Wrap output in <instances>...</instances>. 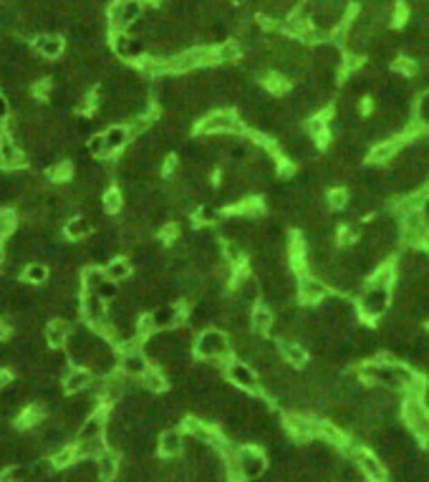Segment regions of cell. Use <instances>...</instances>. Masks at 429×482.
<instances>
[{"mask_svg": "<svg viewBox=\"0 0 429 482\" xmlns=\"http://www.w3.org/2000/svg\"><path fill=\"white\" fill-rule=\"evenodd\" d=\"M10 338V326L6 321H0V343H6Z\"/></svg>", "mask_w": 429, "mask_h": 482, "instance_id": "cell-37", "label": "cell"}, {"mask_svg": "<svg viewBox=\"0 0 429 482\" xmlns=\"http://www.w3.org/2000/svg\"><path fill=\"white\" fill-rule=\"evenodd\" d=\"M230 301L245 308V311H253L258 303H263V288H260V280H258L255 273H248L245 268H240V273L230 286Z\"/></svg>", "mask_w": 429, "mask_h": 482, "instance_id": "cell-4", "label": "cell"}, {"mask_svg": "<svg viewBox=\"0 0 429 482\" xmlns=\"http://www.w3.org/2000/svg\"><path fill=\"white\" fill-rule=\"evenodd\" d=\"M10 98L6 96V94H0V124H8V119H10Z\"/></svg>", "mask_w": 429, "mask_h": 482, "instance_id": "cell-36", "label": "cell"}, {"mask_svg": "<svg viewBox=\"0 0 429 482\" xmlns=\"http://www.w3.org/2000/svg\"><path fill=\"white\" fill-rule=\"evenodd\" d=\"M392 298H394L392 288L369 286L367 283L364 291L359 293V298H356V308H359L361 318H367L369 323H376L392 311Z\"/></svg>", "mask_w": 429, "mask_h": 482, "instance_id": "cell-2", "label": "cell"}, {"mask_svg": "<svg viewBox=\"0 0 429 482\" xmlns=\"http://www.w3.org/2000/svg\"><path fill=\"white\" fill-rule=\"evenodd\" d=\"M10 381H13V374H10V371H0V389H3V386H8L10 384Z\"/></svg>", "mask_w": 429, "mask_h": 482, "instance_id": "cell-38", "label": "cell"}, {"mask_svg": "<svg viewBox=\"0 0 429 482\" xmlns=\"http://www.w3.org/2000/svg\"><path fill=\"white\" fill-rule=\"evenodd\" d=\"M250 323H253V334L270 336L273 334V326H276V308H270L268 303H258L250 311Z\"/></svg>", "mask_w": 429, "mask_h": 482, "instance_id": "cell-15", "label": "cell"}, {"mask_svg": "<svg viewBox=\"0 0 429 482\" xmlns=\"http://www.w3.org/2000/svg\"><path fill=\"white\" fill-rule=\"evenodd\" d=\"M328 293H331V286L323 278L313 275V273L301 275V283H298V303L301 306H319Z\"/></svg>", "mask_w": 429, "mask_h": 482, "instance_id": "cell-7", "label": "cell"}, {"mask_svg": "<svg viewBox=\"0 0 429 482\" xmlns=\"http://www.w3.org/2000/svg\"><path fill=\"white\" fill-rule=\"evenodd\" d=\"M94 293H99L101 298H104L106 303H111V301H117V295H119V283H114V280H109L106 278L101 286L94 291Z\"/></svg>", "mask_w": 429, "mask_h": 482, "instance_id": "cell-35", "label": "cell"}, {"mask_svg": "<svg viewBox=\"0 0 429 482\" xmlns=\"http://www.w3.org/2000/svg\"><path fill=\"white\" fill-rule=\"evenodd\" d=\"M359 467H361V475L367 482H392L389 477V465L381 460L376 452H364L359 457Z\"/></svg>", "mask_w": 429, "mask_h": 482, "instance_id": "cell-10", "label": "cell"}, {"mask_svg": "<svg viewBox=\"0 0 429 482\" xmlns=\"http://www.w3.org/2000/svg\"><path fill=\"white\" fill-rule=\"evenodd\" d=\"M41 417H43V412L38 409V406H26L23 409V414L18 417V427H33V424H38L41 422Z\"/></svg>", "mask_w": 429, "mask_h": 482, "instance_id": "cell-34", "label": "cell"}, {"mask_svg": "<svg viewBox=\"0 0 429 482\" xmlns=\"http://www.w3.org/2000/svg\"><path fill=\"white\" fill-rule=\"evenodd\" d=\"M326 205L328 210H346L348 207V189L336 184V187L326 189Z\"/></svg>", "mask_w": 429, "mask_h": 482, "instance_id": "cell-29", "label": "cell"}, {"mask_svg": "<svg viewBox=\"0 0 429 482\" xmlns=\"http://www.w3.org/2000/svg\"><path fill=\"white\" fill-rule=\"evenodd\" d=\"M96 475L101 482H114V477L119 475V457L117 452L104 449V452L96 457Z\"/></svg>", "mask_w": 429, "mask_h": 482, "instance_id": "cell-22", "label": "cell"}, {"mask_svg": "<svg viewBox=\"0 0 429 482\" xmlns=\"http://www.w3.org/2000/svg\"><path fill=\"white\" fill-rule=\"evenodd\" d=\"M106 280L104 275V268L101 266H89V268H83L81 273V288H83V293H91V291H96L101 283Z\"/></svg>", "mask_w": 429, "mask_h": 482, "instance_id": "cell-27", "label": "cell"}, {"mask_svg": "<svg viewBox=\"0 0 429 482\" xmlns=\"http://www.w3.org/2000/svg\"><path fill=\"white\" fill-rule=\"evenodd\" d=\"M192 354L202 361H212L225 369V363L233 359V349H230V334L217 329V326H208L202 329L194 338Z\"/></svg>", "mask_w": 429, "mask_h": 482, "instance_id": "cell-1", "label": "cell"}, {"mask_svg": "<svg viewBox=\"0 0 429 482\" xmlns=\"http://www.w3.org/2000/svg\"><path fill=\"white\" fill-rule=\"evenodd\" d=\"M419 445L429 449V427H427V429H424V432H422V437H419Z\"/></svg>", "mask_w": 429, "mask_h": 482, "instance_id": "cell-39", "label": "cell"}, {"mask_svg": "<svg viewBox=\"0 0 429 482\" xmlns=\"http://www.w3.org/2000/svg\"><path fill=\"white\" fill-rule=\"evenodd\" d=\"M76 457H78V447H63L53 454L51 462H53V467H69V465H74Z\"/></svg>", "mask_w": 429, "mask_h": 482, "instance_id": "cell-33", "label": "cell"}, {"mask_svg": "<svg viewBox=\"0 0 429 482\" xmlns=\"http://www.w3.org/2000/svg\"><path fill=\"white\" fill-rule=\"evenodd\" d=\"M230 3H233V6H242V3H245V0H230Z\"/></svg>", "mask_w": 429, "mask_h": 482, "instance_id": "cell-41", "label": "cell"}, {"mask_svg": "<svg viewBox=\"0 0 429 482\" xmlns=\"http://www.w3.org/2000/svg\"><path fill=\"white\" fill-rule=\"evenodd\" d=\"M424 192H427V195H429V182H427V184H424Z\"/></svg>", "mask_w": 429, "mask_h": 482, "instance_id": "cell-42", "label": "cell"}, {"mask_svg": "<svg viewBox=\"0 0 429 482\" xmlns=\"http://www.w3.org/2000/svg\"><path fill=\"white\" fill-rule=\"evenodd\" d=\"M144 13V0H117L109 6L111 31H129L137 21H142Z\"/></svg>", "mask_w": 429, "mask_h": 482, "instance_id": "cell-6", "label": "cell"}, {"mask_svg": "<svg viewBox=\"0 0 429 482\" xmlns=\"http://www.w3.org/2000/svg\"><path fill=\"white\" fill-rule=\"evenodd\" d=\"M427 331H429V321H427Z\"/></svg>", "mask_w": 429, "mask_h": 482, "instance_id": "cell-43", "label": "cell"}, {"mask_svg": "<svg viewBox=\"0 0 429 482\" xmlns=\"http://www.w3.org/2000/svg\"><path fill=\"white\" fill-rule=\"evenodd\" d=\"M94 230V223H91L89 217L83 215H76V217H69L66 225H63V238L71 240V243H78V240H86Z\"/></svg>", "mask_w": 429, "mask_h": 482, "instance_id": "cell-17", "label": "cell"}, {"mask_svg": "<svg viewBox=\"0 0 429 482\" xmlns=\"http://www.w3.org/2000/svg\"><path fill=\"white\" fill-rule=\"evenodd\" d=\"M104 139H106V149H109V157H114V154H119V152H124V149L129 147V141L134 139L132 126H129V124L106 126Z\"/></svg>", "mask_w": 429, "mask_h": 482, "instance_id": "cell-12", "label": "cell"}, {"mask_svg": "<svg viewBox=\"0 0 429 482\" xmlns=\"http://www.w3.org/2000/svg\"><path fill=\"white\" fill-rule=\"evenodd\" d=\"M242 132H245V126H242L235 109H214V112L205 114L197 121V126H194L197 137H217V134H242Z\"/></svg>", "mask_w": 429, "mask_h": 482, "instance_id": "cell-3", "label": "cell"}, {"mask_svg": "<svg viewBox=\"0 0 429 482\" xmlns=\"http://www.w3.org/2000/svg\"><path fill=\"white\" fill-rule=\"evenodd\" d=\"M139 381H142V389H146L149 394H162L167 389V374L162 366H149V371Z\"/></svg>", "mask_w": 429, "mask_h": 482, "instance_id": "cell-25", "label": "cell"}, {"mask_svg": "<svg viewBox=\"0 0 429 482\" xmlns=\"http://www.w3.org/2000/svg\"><path fill=\"white\" fill-rule=\"evenodd\" d=\"M185 442H187V434L182 432L180 427H165V432L160 434L157 440V449H160L162 457L167 460H177L182 452H185Z\"/></svg>", "mask_w": 429, "mask_h": 482, "instance_id": "cell-9", "label": "cell"}, {"mask_svg": "<svg viewBox=\"0 0 429 482\" xmlns=\"http://www.w3.org/2000/svg\"><path fill=\"white\" fill-rule=\"evenodd\" d=\"M86 152L94 160H106L109 157V149H106V139L104 134H91L89 141H86Z\"/></svg>", "mask_w": 429, "mask_h": 482, "instance_id": "cell-30", "label": "cell"}, {"mask_svg": "<svg viewBox=\"0 0 429 482\" xmlns=\"http://www.w3.org/2000/svg\"><path fill=\"white\" fill-rule=\"evenodd\" d=\"M91 381H94V371L86 369V366H71V369H66V377H63V392L81 394L89 389Z\"/></svg>", "mask_w": 429, "mask_h": 482, "instance_id": "cell-13", "label": "cell"}, {"mask_svg": "<svg viewBox=\"0 0 429 482\" xmlns=\"http://www.w3.org/2000/svg\"><path fill=\"white\" fill-rule=\"evenodd\" d=\"M104 275L114 283H126L134 275V263L129 258H111L104 266Z\"/></svg>", "mask_w": 429, "mask_h": 482, "instance_id": "cell-21", "label": "cell"}, {"mask_svg": "<svg viewBox=\"0 0 429 482\" xmlns=\"http://www.w3.org/2000/svg\"><path fill=\"white\" fill-rule=\"evenodd\" d=\"M21 278L28 286H46L51 280V268L46 266V263H41V260H38V263H28V266L23 268Z\"/></svg>", "mask_w": 429, "mask_h": 482, "instance_id": "cell-24", "label": "cell"}, {"mask_svg": "<svg viewBox=\"0 0 429 482\" xmlns=\"http://www.w3.org/2000/svg\"><path fill=\"white\" fill-rule=\"evenodd\" d=\"M51 94H53V81H49V78L33 81V91H31V96H33L35 101H51Z\"/></svg>", "mask_w": 429, "mask_h": 482, "instance_id": "cell-32", "label": "cell"}, {"mask_svg": "<svg viewBox=\"0 0 429 482\" xmlns=\"http://www.w3.org/2000/svg\"><path fill=\"white\" fill-rule=\"evenodd\" d=\"M152 323L157 331H172L177 326H182V318H185V306L177 301L160 303V306L152 308Z\"/></svg>", "mask_w": 429, "mask_h": 482, "instance_id": "cell-8", "label": "cell"}, {"mask_svg": "<svg viewBox=\"0 0 429 482\" xmlns=\"http://www.w3.org/2000/svg\"><path fill=\"white\" fill-rule=\"evenodd\" d=\"M3 238H8V235H6V225H3V220H0V240Z\"/></svg>", "mask_w": 429, "mask_h": 482, "instance_id": "cell-40", "label": "cell"}, {"mask_svg": "<svg viewBox=\"0 0 429 482\" xmlns=\"http://www.w3.org/2000/svg\"><path fill=\"white\" fill-rule=\"evenodd\" d=\"M303 132L308 134L313 141H326V139H328V137H331V129H328V119L323 117V112L311 114V117L303 121Z\"/></svg>", "mask_w": 429, "mask_h": 482, "instance_id": "cell-23", "label": "cell"}, {"mask_svg": "<svg viewBox=\"0 0 429 482\" xmlns=\"http://www.w3.org/2000/svg\"><path fill=\"white\" fill-rule=\"evenodd\" d=\"M278 349H280V361H285L293 369H305L308 366V349H305L301 341H278Z\"/></svg>", "mask_w": 429, "mask_h": 482, "instance_id": "cell-14", "label": "cell"}, {"mask_svg": "<svg viewBox=\"0 0 429 482\" xmlns=\"http://www.w3.org/2000/svg\"><path fill=\"white\" fill-rule=\"evenodd\" d=\"M33 49L38 51V56L49 58V61H56V58L63 56V51H66V41H63L61 35H56V33H41L33 41Z\"/></svg>", "mask_w": 429, "mask_h": 482, "instance_id": "cell-16", "label": "cell"}, {"mask_svg": "<svg viewBox=\"0 0 429 482\" xmlns=\"http://www.w3.org/2000/svg\"><path fill=\"white\" fill-rule=\"evenodd\" d=\"M124 192L119 187H109L104 189V195H101V210L109 212V215H117V212L124 210Z\"/></svg>", "mask_w": 429, "mask_h": 482, "instance_id": "cell-26", "label": "cell"}, {"mask_svg": "<svg viewBox=\"0 0 429 482\" xmlns=\"http://www.w3.org/2000/svg\"><path fill=\"white\" fill-rule=\"evenodd\" d=\"M311 28V18L303 13V10H291V13L283 18V33L288 35V38H303L305 31Z\"/></svg>", "mask_w": 429, "mask_h": 482, "instance_id": "cell-19", "label": "cell"}, {"mask_svg": "<svg viewBox=\"0 0 429 482\" xmlns=\"http://www.w3.org/2000/svg\"><path fill=\"white\" fill-rule=\"evenodd\" d=\"M225 379H228L230 384L237 386L240 392H248V394H260L263 392V381H260V371L253 366L250 361L245 359H230L225 363Z\"/></svg>", "mask_w": 429, "mask_h": 482, "instance_id": "cell-5", "label": "cell"}, {"mask_svg": "<svg viewBox=\"0 0 429 482\" xmlns=\"http://www.w3.org/2000/svg\"><path fill=\"white\" fill-rule=\"evenodd\" d=\"M71 175H74V164L71 162H56L53 167L49 169L51 182H69Z\"/></svg>", "mask_w": 429, "mask_h": 482, "instance_id": "cell-31", "label": "cell"}, {"mask_svg": "<svg viewBox=\"0 0 429 482\" xmlns=\"http://www.w3.org/2000/svg\"><path fill=\"white\" fill-rule=\"evenodd\" d=\"M194 220L200 225H220L222 220V210L217 203H208V205H200L197 210H194Z\"/></svg>", "mask_w": 429, "mask_h": 482, "instance_id": "cell-28", "label": "cell"}, {"mask_svg": "<svg viewBox=\"0 0 429 482\" xmlns=\"http://www.w3.org/2000/svg\"><path fill=\"white\" fill-rule=\"evenodd\" d=\"M245 51H242V43L237 41H222L214 46V61L220 66H233V63H240Z\"/></svg>", "mask_w": 429, "mask_h": 482, "instance_id": "cell-20", "label": "cell"}, {"mask_svg": "<svg viewBox=\"0 0 429 482\" xmlns=\"http://www.w3.org/2000/svg\"><path fill=\"white\" fill-rule=\"evenodd\" d=\"M43 336H46V343H49L51 349H63V346L69 343V338H71L69 321H63V318H58V321H49V326H46Z\"/></svg>", "mask_w": 429, "mask_h": 482, "instance_id": "cell-18", "label": "cell"}, {"mask_svg": "<svg viewBox=\"0 0 429 482\" xmlns=\"http://www.w3.org/2000/svg\"><path fill=\"white\" fill-rule=\"evenodd\" d=\"M152 361L146 359V354L142 349H134V351H124L121 359H119V371H124L126 377L132 379H142L149 371Z\"/></svg>", "mask_w": 429, "mask_h": 482, "instance_id": "cell-11", "label": "cell"}]
</instances>
